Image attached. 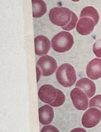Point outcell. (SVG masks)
Instances as JSON below:
<instances>
[{
    "instance_id": "1",
    "label": "cell",
    "mask_w": 101,
    "mask_h": 132,
    "mask_svg": "<svg viewBox=\"0 0 101 132\" xmlns=\"http://www.w3.org/2000/svg\"><path fill=\"white\" fill-rule=\"evenodd\" d=\"M50 21L53 24L61 27L65 31H70L75 27L78 18L68 8L57 7L53 8L49 13Z\"/></svg>"
},
{
    "instance_id": "2",
    "label": "cell",
    "mask_w": 101,
    "mask_h": 132,
    "mask_svg": "<svg viewBox=\"0 0 101 132\" xmlns=\"http://www.w3.org/2000/svg\"><path fill=\"white\" fill-rule=\"evenodd\" d=\"M38 95L41 101L54 107L61 106L65 101L64 93L49 84L42 86L39 89Z\"/></svg>"
},
{
    "instance_id": "3",
    "label": "cell",
    "mask_w": 101,
    "mask_h": 132,
    "mask_svg": "<svg viewBox=\"0 0 101 132\" xmlns=\"http://www.w3.org/2000/svg\"><path fill=\"white\" fill-rule=\"evenodd\" d=\"M58 82L65 87L73 86L77 80V76L74 68L72 65L65 63L61 65L56 73Z\"/></svg>"
},
{
    "instance_id": "4",
    "label": "cell",
    "mask_w": 101,
    "mask_h": 132,
    "mask_svg": "<svg viewBox=\"0 0 101 132\" xmlns=\"http://www.w3.org/2000/svg\"><path fill=\"white\" fill-rule=\"evenodd\" d=\"M72 35L68 32L62 31L55 35L52 40V47L58 53L70 50L74 44Z\"/></svg>"
},
{
    "instance_id": "5",
    "label": "cell",
    "mask_w": 101,
    "mask_h": 132,
    "mask_svg": "<svg viewBox=\"0 0 101 132\" xmlns=\"http://www.w3.org/2000/svg\"><path fill=\"white\" fill-rule=\"evenodd\" d=\"M57 64L54 58L46 55L39 59L36 63L37 82L40 76H48L55 72Z\"/></svg>"
},
{
    "instance_id": "6",
    "label": "cell",
    "mask_w": 101,
    "mask_h": 132,
    "mask_svg": "<svg viewBox=\"0 0 101 132\" xmlns=\"http://www.w3.org/2000/svg\"><path fill=\"white\" fill-rule=\"evenodd\" d=\"M87 94L81 89L75 88L70 93L73 105L79 110H86L88 108V98Z\"/></svg>"
},
{
    "instance_id": "7",
    "label": "cell",
    "mask_w": 101,
    "mask_h": 132,
    "mask_svg": "<svg viewBox=\"0 0 101 132\" xmlns=\"http://www.w3.org/2000/svg\"><path fill=\"white\" fill-rule=\"evenodd\" d=\"M101 119V111L97 108H90L85 112L82 118V123L85 128L96 126Z\"/></svg>"
},
{
    "instance_id": "8",
    "label": "cell",
    "mask_w": 101,
    "mask_h": 132,
    "mask_svg": "<svg viewBox=\"0 0 101 132\" xmlns=\"http://www.w3.org/2000/svg\"><path fill=\"white\" fill-rule=\"evenodd\" d=\"M96 26V24L92 18L82 16L80 17L76 29L79 34L85 36L90 34Z\"/></svg>"
},
{
    "instance_id": "9",
    "label": "cell",
    "mask_w": 101,
    "mask_h": 132,
    "mask_svg": "<svg viewBox=\"0 0 101 132\" xmlns=\"http://www.w3.org/2000/svg\"><path fill=\"white\" fill-rule=\"evenodd\" d=\"M35 47L36 54L38 56L46 54L50 49V41L45 36H38L35 38Z\"/></svg>"
},
{
    "instance_id": "10",
    "label": "cell",
    "mask_w": 101,
    "mask_h": 132,
    "mask_svg": "<svg viewBox=\"0 0 101 132\" xmlns=\"http://www.w3.org/2000/svg\"><path fill=\"white\" fill-rule=\"evenodd\" d=\"M86 73L88 77L96 80L101 78V59L95 58L87 65Z\"/></svg>"
},
{
    "instance_id": "11",
    "label": "cell",
    "mask_w": 101,
    "mask_h": 132,
    "mask_svg": "<svg viewBox=\"0 0 101 132\" xmlns=\"http://www.w3.org/2000/svg\"><path fill=\"white\" fill-rule=\"evenodd\" d=\"M75 87L84 92L88 98L92 97L96 91V87L94 82L87 78H83L79 80L76 84Z\"/></svg>"
},
{
    "instance_id": "12",
    "label": "cell",
    "mask_w": 101,
    "mask_h": 132,
    "mask_svg": "<svg viewBox=\"0 0 101 132\" xmlns=\"http://www.w3.org/2000/svg\"><path fill=\"white\" fill-rule=\"evenodd\" d=\"M39 121L43 125L49 124L52 123L54 117L53 108L49 105H44L38 109Z\"/></svg>"
},
{
    "instance_id": "13",
    "label": "cell",
    "mask_w": 101,
    "mask_h": 132,
    "mask_svg": "<svg viewBox=\"0 0 101 132\" xmlns=\"http://www.w3.org/2000/svg\"><path fill=\"white\" fill-rule=\"evenodd\" d=\"M34 18H41L46 12L47 5L43 0H32Z\"/></svg>"
},
{
    "instance_id": "14",
    "label": "cell",
    "mask_w": 101,
    "mask_h": 132,
    "mask_svg": "<svg viewBox=\"0 0 101 132\" xmlns=\"http://www.w3.org/2000/svg\"><path fill=\"white\" fill-rule=\"evenodd\" d=\"M88 16L92 18L96 25L98 24L99 19L98 12L95 8L92 6H87L84 8L80 14V17Z\"/></svg>"
},
{
    "instance_id": "15",
    "label": "cell",
    "mask_w": 101,
    "mask_h": 132,
    "mask_svg": "<svg viewBox=\"0 0 101 132\" xmlns=\"http://www.w3.org/2000/svg\"><path fill=\"white\" fill-rule=\"evenodd\" d=\"M88 107L97 108L101 111V95H97L90 99Z\"/></svg>"
},
{
    "instance_id": "16",
    "label": "cell",
    "mask_w": 101,
    "mask_h": 132,
    "mask_svg": "<svg viewBox=\"0 0 101 132\" xmlns=\"http://www.w3.org/2000/svg\"><path fill=\"white\" fill-rule=\"evenodd\" d=\"M93 51L96 57L101 58V39L98 40L93 46Z\"/></svg>"
},
{
    "instance_id": "17",
    "label": "cell",
    "mask_w": 101,
    "mask_h": 132,
    "mask_svg": "<svg viewBox=\"0 0 101 132\" xmlns=\"http://www.w3.org/2000/svg\"><path fill=\"white\" fill-rule=\"evenodd\" d=\"M40 132H60L56 127L52 125L44 126Z\"/></svg>"
},
{
    "instance_id": "18",
    "label": "cell",
    "mask_w": 101,
    "mask_h": 132,
    "mask_svg": "<svg viewBox=\"0 0 101 132\" xmlns=\"http://www.w3.org/2000/svg\"><path fill=\"white\" fill-rule=\"evenodd\" d=\"M70 132H87L84 129L81 128H76L71 130Z\"/></svg>"
},
{
    "instance_id": "19",
    "label": "cell",
    "mask_w": 101,
    "mask_h": 132,
    "mask_svg": "<svg viewBox=\"0 0 101 132\" xmlns=\"http://www.w3.org/2000/svg\"><path fill=\"white\" fill-rule=\"evenodd\" d=\"M71 1H73V2H78L80 0H71Z\"/></svg>"
}]
</instances>
